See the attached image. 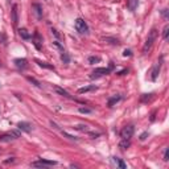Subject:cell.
Instances as JSON below:
<instances>
[{
  "mask_svg": "<svg viewBox=\"0 0 169 169\" xmlns=\"http://www.w3.org/2000/svg\"><path fill=\"white\" fill-rule=\"evenodd\" d=\"M157 36H159V31H157L156 28H153V29H151V32L148 33L147 40H145L144 46H143V53H144V54H147V53L149 52V50H151L152 45H153V42L156 41Z\"/></svg>",
  "mask_w": 169,
  "mask_h": 169,
  "instance_id": "cell-1",
  "label": "cell"
},
{
  "mask_svg": "<svg viewBox=\"0 0 169 169\" xmlns=\"http://www.w3.org/2000/svg\"><path fill=\"white\" fill-rule=\"evenodd\" d=\"M74 27H75L77 32L81 33V35H87V33H89V27H87V24H86V21L82 20V19H80V17L75 20Z\"/></svg>",
  "mask_w": 169,
  "mask_h": 169,
  "instance_id": "cell-2",
  "label": "cell"
},
{
  "mask_svg": "<svg viewBox=\"0 0 169 169\" xmlns=\"http://www.w3.org/2000/svg\"><path fill=\"white\" fill-rule=\"evenodd\" d=\"M112 69V65L110 67H97L93 73H91V75H90V78H100V77H103V75H107V74H110V71Z\"/></svg>",
  "mask_w": 169,
  "mask_h": 169,
  "instance_id": "cell-3",
  "label": "cell"
},
{
  "mask_svg": "<svg viewBox=\"0 0 169 169\" xmlns=\"http://www.w3.org/2000/svg\"><path fill=\"white\" fill-rule=\"evenodd\" d=\"M20 136V133L17 131H11V132H7L0 136V142L2 143H8V142H12V140H16Z\"/></svg>",
  "mask_w": 169,
  "mask_h": 169,
  "instance_id": "cell-4",
  "label": "cell"
},
{
  "mask_svg": "<svg viewBox=\"0 0 169 169\" xmlns=\"http://www.w3.org/2000/svg\"><path fill=\"white\" fill-rule=\"evenodd\" d=\"M132 135H133V126H126V127H123V129L120 131L122 139H131Z\"/></svg>",
  "mask_w": 169,
  "mask_h": 169,
  "instance_id": "cell-5",
  "label": "cell"
},
{
  "mask_svg": "<svg viewBox=\"0 0 169 169\" xmlns=\"http://www.w3.org/2000/svg\"><path fill=\"white\" fill-rule=\"evenodd\" d=\"M56 164H57V162H56V161H52V160H38V161H35V162H32V167H52V165H56Z\"/></svg>",
  "mask_w": 169,
  "mask_h": 169,
  "instance_id": "cell-6",
  "label": "cell"
},
{
  "mask_svg": "<svg viewBox=\"0 0 169 169\" xmlns=\"http://www.w3.org/2000/svg\"><path fill=\"white\" fill-rule=\"evenodd\" d=\"M160 69H161V62H156L153 65V67H152V70H151V80L152 81H156L157 80V77H159V73H160Z\"/></svg>",
  "mask_w": 169,
  "mask_h": 169,
  "instance_id": "cell-7",
  "label": "cell"
},
{
  "mask_svg": "<svg viewBox=\"0 0 169 169\" xmlns=\"http://www.w3.org/2000/svg\"><path fill=\"white\" fill-rule=\"evenodd\" d=\"M32 11H33V13H35V16H36L38 20L42 19V7H41V4L33 3L32 4Z\"/></svg>",
  "mask_w": 169,
  "mask_h": 169,
  "instance_id": "cell-8",
  "label": "cell"
},
{
  "mask_svg": "<svg viewBox=\"0 0 169 169\" xmlns=\"http://www.w3.org/2000/svg\"><path fill=\"white\" fill-rule=\"evenodd\" d=\"M15 65L17 69H21V70H24L28 67V61L25 58H16L15 60Z\"/></svg>",
  "mask_w": 169,
  "mask_h": 169,
  "instance_id": "cell-9",
  "label": "cell"
},
{
  "mask_svg": "<svg viewBox=\"0 0 169 169\" xmlns=\"http://www.w3.org/2000/svg\"><path fill=\"white\" fill-rule=\"evenodd\" d=\"M12 21H13V24H17V21H19V7H17V4L12 5Z\"/></svg>",
  "mask_w": 169,
  "mask_h": 169,
  "instance_id": "cell-10",
  "label": "cell"
},
{
  "mask_svg": "<svg viewBox=\"0 0 169 169\" xmlns=\"http://www.w3.org/2000/svg\"><path fill=\"white\" fill-rule=\"evenodd\" d=\"M17 127L24 132H31L32 131V124H29V123H27V122H20L17 124Z\"/></svg>",
  "mask_w": 169,
  "mask_h": 169,
  "instance_id": "cell-11",
  "label": "cell"
},
{
  "mask_svg": "<svg viewBox=\"0 0 169 169\" xmlns=\"http://www.w3.org/2000/svg\"><path fill=\"white\" fill-rule=\"evenodd\" d=\"M41 42H42V38H41L40 35H38V32H36L35 36H33V44H35V46L37 49H41Z\"/></svg>",
  "mask_w": 169,
  "mask_h": 169,
  "instance_id": "cell-12",
  "label": "cell"
},
{
  "mask_svg": "<svg viewBox=\"0 0 169 169\" xmlns=\"http://www.w3.org/2000/svg\"><path fill=\"white\" fill-rule=\"evenodd\" d=\"M94 90H97V86H95V84H91V86H84V87L78 89V94H84V93H89V91H94Z\"/></svg>",
  "mask_w": 169,
  "mask_h": 169,
  "instance_id": "cell-13",
  "label": "cell"
},
{
  "mask_svg": "<svg viewBox=\"0 0 169 169\" xmlns=\"http://www.w3.org/2000/svg\"><path fill=\"white\" fill-rule=\"evenodd\" d=\"M19 35L21 36V38H24V40H29V38H31V33L28 32L25 28H20V29H19Z\"/></svg>",
  "mask_w": 169,
  "mask_h": 169,
  "instance_id": "cell-14",
  "label": "cell"
},
{
  "mask_svg": "<svg viewBox=\"0 0 169 169\" xmlns=\"http://www.w3.org/2000/svg\"><path fill=\"white\" fill-rule=\"evenodd\" d=\"M54 91L57 93V94H60V95H62V97H65V98H71V97H70V94L67 93L66 90L61 89V87H58V86H56V87H54Z\"/></svg>",
  "mask_w": 169,
  "mask_h": 169,
  "instance_id": "cell-15",
  "label": "cell"
},
{
  "mask_svg": "<svg viewBox=\"0 0 169 169\" xmlns=\"http://www.w3.org/2000/svg\"><path fill=\"white\" fill-rule=\"evenodd\" d=\"M129 145H131V143H129V139H122V142L119 143V147H120V149H123V151L128 149Z\"/></svg>",
  "mask_w": 169,
  "mask_h": 169,
  "instance_id": "cell-16",
  "label": "cell"
},
{
  "mask_svg": "<svg viewBox=\"0 0 169 169\" xmlns=\"http://www.w3.org/2000/svg\"><path fill=\"white\" fill-rule=\"evenodd\" d=\"M120 99H122V97H120V95H115V97L110 98V100H109V103H107V104H109V107H112V106H114L115 103H118V102H119Z\"/></svg>",
  "mask_w": 169,
  "mask_h": 169,
  "instance_id": "cell-17",
  "label": "cell"
},
{
  "mask_svg": "<svg viewBox=\"0 0 169 169\" xmlns=\"http://www.w3.org/2000/svg\"><path fill=\"white\" fill-rule=\"evenodd\" d=\"M36 62L38 64V66H41V67H45V69H50V70H54V66H53V65H49L48 62H42V61H40V60H36Z\"/></svg>",
  "mask_w": 169,
  "mask_h": 169,
  "instance_id": "cell-18",
  "label": "cell"
},
{
  "mask_svg": "<svg viewBox=\"0 0 169 169\" xmlns=\"http://www.w3.org/2000/svg\"><path fill=\"white\" fill-rule=\"evenodd\" d=\"M138 0H128V2H127V5H128V8L129 9H131V11H135V9H136L138 8Z\"/></svg>",
  "mask_w": 169,
  "mask_h": 169,
  "instance_id": "cell-19",
  "label": "cell"
},
{
  "mask_svg": "<svg viewBox=\"0 0 169 169\" xmlns=\"http://www.w3.org/2000/svg\"><path fill=\"white\" fill-rule=\"evenodd\" d=\"M114 162H115V165H118V167H119V168H122V169L127 168V165L124 164V161H123V160H120V159H118V157H114Z\"/></svg>",
  "mask_w": 169,
  "mask_h": 169,
  "instance_id": "cell-20",
  "label": "cell"
},
{
  "mask_svg": "<svg viewBox=\"0 0 169 169\" xmlns=\"http://www.w3.org/2000/svg\"><path fill=\"white\" fill-rule=\"evenodd\" d=\"M102 40L103 41H109V44H112V45H119L120 44L118 40H115V38H111V37H103Z\"/></svg>",
  "mask_w": 169,
  "mask_h": 169,
  "instance_id": "cell-21",
  "label": "cell"
},
{
  "mask_svg": "<svg viewBox=\"0 0 169 169\" xmlns=\"http://www.w3.org/2000/svg\"><path fill=\"white\" fill-rule=\"evenodd\" d=\"M27 80L29 81V82H32L33 84H35V86H37V87H41V83L38 82L37 80H35V78H32V77H27Z\"/></svg>",
  "mask_w": 169,
  "mask_h": 169,
  "instance_id": "cell-22",
  "label": "cell"
},
{
  "mask_svg": "<svg viewBox=\"0 0 169 169\" xmlns=\"http://www.w3.org/2000/svg\"><path fill=\"white\" fill-rule=\"evenodd\" d=\"M168 35H169V25L167 24L164 27V31H162V37H164V40H168Z\"/></svg>",
  "mask_w": 169,
  "mask_h": 169,
  "instance_id": "cell-23",
  "label": "cell"
},
{
  "mask_svg": "<svg viewBox=\"0 0 169 169\" xmlns=\"http://www.w3.org/2000/svg\"><path fill=\"white\" fill-rule=\"evenodd\" d=\"M99 61H100L99 57H90L89 58V62L90 64H97V62H99Z\"/></svg>",
  "mask_w": 169,
  "mask_h": 169,
  "instance_id": "cell-24",
  "label": "cell"
},
{
  "mask_svg": "<svg viewBox=\"0 0 169 169\" xmlns=\"http://www.w3.org/2000/svg\"><path fill=\"white\" fill-rule=\"evenodd\" d=\"M78 131H87V126H83V124H80V126H75L74 127Z\"/></svg>",
  "mask_w": 169,
  "mask_h": 169,
  "instance_id": "cell-25",
  "label": "cell"
},
{
  "mask_svg": "<svg viewBox=\"0 0 169 169\" xmlns=\"http://www.w3.org/2000/svg\"><path fill=\"white\" fill-rule=\"evenodd\" d=\"M61 60H62L65 64L69 62V56H67V53H62V56H61Z\"/></svg>",
  "mask_w": 169,
  "mask_h": 169,
  "instance_id": "cell-26",
  "label": "cell"
},
{
  "mask_svg": "<svg viewBox=\"0 0 169 169\" xmlns=\"http://www.w3.org/2000/svg\"><path fill=\"white\" fill-rule=\"evenodd\" d=\"M80 112H81V114H90V112H91V110H90V109H86V107H81V109H80Z\"/></svg>",
  "mask_w": 169,
  "mask_h": 169,
  "instance_id": "cell-27",
  "label": "cell"
},
{
  "mask_svg": "<svg viewBox=\"0 0 169 169\" xmlns=\"http://www.w3.org/2000/svg\"><path fill=\"white\" fill-rule=\"evenodd\" d=\"M123 56H124V57H129V56H132V52L129 49H126L124 53H123Z\"/></svg>",
  "mask_w": 169,
  "mask_h": 169,
  "instance_id": "cell-28",
  "label": "cell"
},
{
  "mask_svg": "<svg viewBox=\"0 0 169 169\" xmlns=\"http://www.w3.org/2000/svg\"><path fill=\"white\" fill-rule=\"evenodd\" d=\"M168 153H169V151H168V148L164 151V161H168L169 159H168Z\"/></svg>",
  "mask_w": 169,
  "mask_h": 169,
  "instance_id": "cell-29",
  "label": "cell"
},
{
  "mask_svg": "<svg viewBox=\"0 0 169 169\" xmlns=\"http://www.w3.org/2000/svg\"><path fill=\"white\" fill-rule=\"evenodd\" d=\"M162 16H164L165 19H168V9H162Z\"/></svg>",
  "mask_w": 169,
  "mask_h": 169,
  "instance_id": "cell-30",
  "label": "cell"
},
{
  "mask_svg": "<svg viewBox=\"0 0 169 169\" xmlns=\"http://www.w3.org/2000/svg\"><path fill=\"white\" fill-rule=\"evenodd\" d=\"M145 138H147V133H143V135H142V138H140V139H142V140H144Z\"/></svg>",
  "mask_w": 169,
  "mask_h": 169,
  "instance_id": "cell-31",
  "label": "cell"
},
{
  "mask_svg": "<svg viewBox=\"0 0 169 169\" xmlns=\"http://www.w3.org/2000/svg\"><path fill=\"white\" fill-rule=\"evenodd\" d=\"M0 66H2V61H0Z\"/></svg>",
  "mask_w": 169,
  "mask_h": 169,
  "instance_id": "cell-32",
  "label": "cell"
},
{
  "mask_svg": "<svg viewBox=\"0 0 169 169\" xmlns=\"http://www.w3.org/2000/svg\"><path fill=\"white\" fill-rule=\"evenodd\" d=\"M7 2H11V0H7Z\"/></svg>",
  "mask_w": 169,
  "mask_h": 169,
  "instance_id": "cell-33",
  "label": "cell"
}]
</instances>
